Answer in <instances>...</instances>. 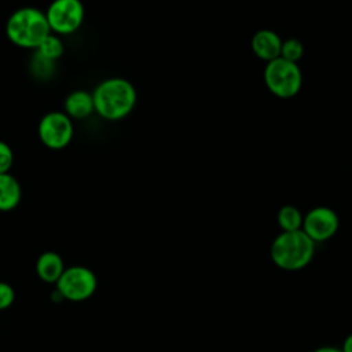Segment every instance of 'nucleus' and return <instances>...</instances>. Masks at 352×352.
Wrapping results in <instances>:
<instances>
[{"label": "nucleus", "instance_id": "obj_1", "mask_svg": "<svg viewBox=\"0 0 352 352\" xmlns=\"http://www.w3.org/2000/svg\"><path fill=\"white\" fill-rule=\"evenodd\" d=\"M95 113L107 121L125 118L135 107L138 94L131 81L110 77L100 81L92 91Z\"/></svg>", "mask_w": 352, "mask_h": 352}, {"label": "nucleus", "instance_id": "obj_2", "mask_svg": "<svg viewBox=\"0 0 352 352\" xmlns=\"http://www.w3.org/2000/svg\"><path fill=\"white\" fill-rule=\"evenodd\" d=\"M50 33L45 14L36 7H21L6 22L7 38L21 48L36 50Z\"/></svg>", "mask_w": 352, "mask_h": 352}, {"label": "nucleus", "instance_id": "obj_3", "mask_svg": "<svg viewBox=\"0 0 352 352\" xmlns=\"http://www.w3.org/2000/svg\"><path fill=\"white\" fill-rule=\"evenodd\" d=\"M315 253V242L302 231H282L270 249L276 267L285 271H297L307 267Z\"/></svg>", "mask_w": 352, "mask_h": 352}, {"label": "nucleus", "instance_id": "obj_4", "mask_svg": "<svg viewBox=\"0 0 352 352\" xmlns=\"http://www.w3.org/2000/svg\"><path fill=\"white\" fill-rule=\"evenodd\" d=\"M264 82L270 92L280 99H289L298 94L302 85V73L298 63L276 58L267 62Z\"/></svg>", "mask_w": 352, "mask_h": 352}, {"label": "nucleus", "instance_id": "obj_5", "mask_svg": "<svg viewBox=\"0 0 352 352\" xmlns=\"http://www.w3.org/2000/svg\"><path fill=\"white\" fill-rule=\"evenodd\" d=\"M44 14L51 33L67 36L81 28L85 8L81 0H52Z\"/></svg>", "mask_w": 352, "mask_h": 352}, {"label": "nucleus", "instance_id": "obj_6", "mask_svg": "<svg viewBox=\"0 0 352 352\" xmlns=\"http://www.w3.org/2000/svg\"><path fill=\"white\" fill-rule=\"evenodd\" d=\"M98 287L96 275L84 265H72L65 268L56 282V289L60 297L80 302L88 300Z\"/></svg>", "mask_w": 352, "mask_h": 352}, {"label": "nucleus", "instance_id": "obj_7", "mask_svg": "<svg viewBox=\"0 0 352 352\" xmlns=\"http://www.w3.org/2000/svg\"><path fill=\"white\" fill-rule=\"evenodd\" d=\"M74 135L73 120L65 111H50L44 114L37 125L40 142L51 150H62L69 146Z\"/></svg>", "mask_w": 352, "mask_h": 352}, {"label": "nucleus", "instance_id": "obj_8", "mask_svg": "<svg viewBox=\"0 0 352 352\" xmlns=\"http://www.w3.org/2000/svg\"><path fill=\"white\" fill-rule=\"evenodd\" d=\"M338 214L327 206H316L302 217L301 230L316 243L330 239L338 230Z\"/></svg>", "mask_w": 352, "mask_h": 352}, {"label": "nucleus", "instance_id": "obj_9", "mask_svg": "<svg viewBox=\"0 0 352 352\" xmlns=\"http://www.w3.org/2000/svg\"><path fill=\"white\" fill-rule=\"evenodd\" d=\"M282 38L270 29L257 30L252 37V51L263 60H274L280 55Z\"/></svg>", "mask_w": 352, "mask_h": 352}, {"label": "nucleus", "instance_id": "obj_10", "mask_svg": "<svg viewBox=\"0 0 352 352\" xmlns=\"http://www.w3.org/2000/svg\"><path fill=\"white\" fill-rule=\"evenodd\" d=\"M63 109L66 116H69L72 120L88 118L95 113L92 92L85 89L72 91L63 102Z\"/></svg>", "mask_w": 352, "mask_h": 352}, {"label": "nucleus", "instance_id": "obj_11", "mask_svg": "<svg viewBox=\"0 0 352 352\" xmlns=\"http://www.w3.org/2000/svg\"><path fill=\"white\" fill-rule=\"evenodd\" d=\"M65 271L62 257L55 252H44L38 256L36 263V272L38 278L47 283H56Z\"/></svg>", "mask_w": 352, "mask_h": 352}, {"label": "nucleus", "instance_id": "obj_12", "mask_svg": "<svg viewBox=\"0 0 352 352\" xmlns=\"http://www.w3.org/2000/svg\"><path fill=\"white\" fill-rule=\"evenodd\" d=\"M22 198V188L15 176L0 173V212L15 209Z\"/></svg>", "mask_w": 352, "mask_h": 352}, {"label": "nucleus", "instance_id": "obj_13", "mask_svg": "<svg viewBox=\"0 0 352 352\" xmlns=\"http://www.w3.org/2000/svg\"><path fill=\"white\" fill-rule=\"evenodd\" d=\"M302 214L293 205H285L279 209L276 220L283 231H297L302 227Z\"/></svg>", "mask_w": 352, "mask_h": 352}, {"label": "nucleus", "instance_id": "obj_14", "mask_svg": "<svg viewBox=\"0 0 352 352\" xmlns=\"http://www.w3.org/2000/svg\"><path fill=\"white\" fill-rule=\"evenodd\" d=\"M37 54H40L41 56L56 62L65 52V44L60 40L59 36L50 33L40 44L38 47L34 50Z\"/></svg>", "mask_w": 352, "mask_h": 352}, {"label": "nucleus", "instance_id": "obj_15", "mask_svg": "<svg viewBox=\"0 0 352 352\" xmlns=\"http://www.w3.org/2000/svg\"><path fill=\"white\" fill-rule=\"evenodd\" d=\"M55 69H56V65L54 60H50L41 56L36 51L33 52V56L30 58V62H29V70L33 74V77L44 81L50 80L55 74Z\"/></svg>", "mask_w": 352, "mask_h": 352}, {"label": "nucleus", "instance_id": "obj_16", "mask_svg": "<svg viewBox=\"0 0 352 352\" xmlns=\"http://www.w3.org/2000/svg\"><path fill=\"white\" fill-rule=\"evenodd\" d=\"M304 55V44L302 41H300L298 38L290 37L286 40H282V45H280V58L298 63V60L302 58Z\"/></svg>", "mask_w": 352, "mask_h": 352}, {"label": "nucleus", "instance_id": "obj_17", "mask_svg": "<svg viewBox=\"0 0 352 352\" xmlns=\"http://www.w3.org/2000/svg\"><path fill=\"white\" fill-rule=\"evenodd\" d=\"M14 164L12 148L3 140H0V173H8Z\"/></svg>", "mask_w": 352, "mask_h": 352}, {"label": "nucleus", "instance_id": "obj_18", "mask_svg": "<svg viewBox=\"0 0 352 352\" xmlns=\"http://www.w3.org/2000/svg\"><path fill=\"white\" fill-rule=\"evenodd\" d=\"M15 298V292L11 285L6 282H0V311L11 307Z\"/></svg>", "mask_w": 352, "mask_h": 352}, {"label": "nucleus", "instance_id": "obj_19", "mask_svg": "<svg viewBox=\"0 0 352 352\" xmlns=\"http://www.w3.org/2000/svg\"><path fill=\"white\" fill-rule=\"evenodd\" d=\"M341 351H342V352H352V334H349V336L344 340V344H342Z\"/></svg>", "mask_w": 352, "mask_h": 352}, {"label": "nucleus", "instance_id": "obj_20", "mask_svg": "<svg viewBox=\"0 0 352 352\" xmlns=\"http://www.w3.org/2000/svg\"><path fill=\"white\" fill-rule=\"evenodd\" d=\"M314 352H342L340 348H334V346H320L318 349H315Z\"/></svg>", "mask_w": 352, "mask_h": 352}]
</instances>
